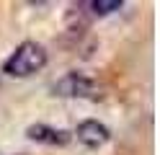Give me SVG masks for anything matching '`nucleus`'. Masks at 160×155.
<instances>
[{
    "label": "nucleus",
    "instance_id": "7ed1b4c3",
    "mask_svg": "<svg viewBox=\"0 0 160 155\" xmlns=\"http://www.w3.org/2000/svg\"><path fill=\"white\" fill-rule=\"evenodd\" d=\"M78 140L85 145V147H101V145L108 142V137H111V132H108L106 124L101 121H96V119H85V121H80L78 124Z\"/></svg>",
    "mask_w": 160,
    "mask_h": 155
},
{
    "label": "nucleus",
    "instance_id": "39448f33",
    "mask_svg": "<svg viewBox=\"0 0 160 155\" xmlns=\"http://www.w3.org/2000/svg\"><path fill=\"white\" fill-rule=\"evenodd\" d=\"M88 8H93L96 16H108L122 8V0H93V3H88Z\"/></svg>",
    "mask_w": 160,
    "mask_h": 155
},
{
    "label": "nucleus",
    "instance_id": "f257e3e1",
    "mask_svg": "<svg viewBox=\"0 0 160 155\" xmlns=\"http://www.w3.org/2000/svg\"><path fill=\"white\" fill-rule=\"evenodd\" d=\"M47 65V49L36 41H21L16 52L3 62V72L11 78H28Z\"/></svg>",
    "mask_w": 160,
    "mask_h": 155
},
{
    "label": "nucleus",
    "instance_id": "f03ea898",
    "mask_svg": "<svg viewBox=\"0 0 160 155\" xmlns=\"http://www.w3.org/2000/svg\"><path fill=\"white\" fill-rule=\"evenodd\" d=\"M54 93L67 98H96V85L91 78L80 75V72H67L62 80L54 83Z\"/></svg>",
    "mask_w": 160,
    "mask_h": 155
},
{
    "label": "nucleus",
    "instance_id": "20e7f679",
    "mask_svg": "<svg viewBox=\"0 0 160 155\" xmlns=\"http://www.w3.org/2000/svg\"><path fill=\"white\" fill-rule=\"evenodd\" d=\"M26 137L34 142H44V145H67L70 142V132L65 129H54L49 124H31L26 129Z\"/></svg>",
    "mask_w": 160,
    "mask_h": 155
}]
</instances>
